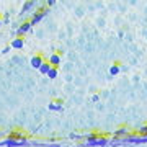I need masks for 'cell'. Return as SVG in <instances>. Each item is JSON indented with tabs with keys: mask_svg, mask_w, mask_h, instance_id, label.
Segmentation results:
<instances>
[{
	"mask_svg": "<svg viewBox=\"0 0 147 147\" xmlns=\"http://www.w3.org/2000/svg\"><path fill=\"white\" fill-rule=\"evenodd\" d=\"M42 64H44V62H42V59L39 57V56H36V57L31 59V65H33V67H41Z\"/></svg>",
	"mask_w": 147,
	"mask_h": 147,
	"instance_id": "cell-1",
	"label": "cell"
},
{
	"mask_svg": "<svg viewBox=\"0 0 147 147\" xmlns=\"http://www.w3.org/2000/svg\"><path fill=\"white\" fill-rule=\"evenodd\" d=\"M44 13H46V10H41L39 13H38V15H34V16H33V20H31V25H34V23H38V21L41 20L42 16H44Z\"/></svg>",
	"mask_w": 147,
	"mask_h": 147,
	"instance_id": "cell-2",
	"label": "cell"
},
{
	"mask_svg": "<svg viewBox=\"0 0 147 147\" xmlns=\"http://www.w3.org/2000/svg\"><path fill=\"white\" fill-rule=\"evenodd\" d=\"M30 28H31V23H25L23 26H20V30H18V34H23V33H26Z\"/></svg>",
	"mask_w": 147,
	"mask_h": 147,
	"instance_id": "cell-3",
	"label": "cell"
},
{
	"mask_svg": "<svg viewBox=\"0 0 147 147\" xmlns=\"http://www.w3.org/2000/svg\"><path fill=\"white\" fill-rule=\"evenodd\" d=\"M51 69H53V67H51L49 64H47V62H44V64L41 65V67H39V70H41L42 74H49V70H51Z\"/></svg>",
	"mask_w": 147,
	"mask_h": 147,
	"instance_id": "cell-4",
	"label": "cell"
},
{
	"mask_svg": "<svg viewBox=\"0 0 147 147\" xmlns=\"http://www.w3.org/2000/svg\"><path fill=\"white\" fill-rule=\"evenodd\" d=\"M119 70H121V67H119V64H115V65H113V67L110 69V72L113 74V75H116V74L119 72Z\"/></svg>",
	"mask_w": 147,
	"mask_h": 147,
	"instance_id": "cell-5",
	"label": "cell"
},
{
	"mask_svg": "<svg viewBox=\"0 0 147 147\" xmlns=\"http://www.w3.org/2000/svg\"><path fill=\"white\" fill-rule=\"evenodd\" d=\"M59 61H61V57L56 54V56H53V57H51V61H49V62L53 64V65H59Z\"/></svg>",
	"mask_w": 147,
	"mask_h": 147,
	"instance_id": "cell-6",
	"label": "cell"
},
{
	"mask_svg": "<svg viewBox=\"0 0 147 147\" xmlns=\"http://www.w3.org/2000/svg\"><path fill=\"white\" fill-rule=\"evenodd\" d=\"M47 75H49L51 79H54V77L57 75V69H56V67H53V69H51V70H49V74H47Z\"/></svg>",
	"mask_w": 147,
	"mask_h": 147,
	"instance_id": "cell-7",
	"label": "cell"
},
{
	"mask_svg": "<svg viewBox=\"0 0 147 147\" xmlns=\"http://www.w3.org/2000/svg\"><path fill=\"white\" fill-rule=\"evenodd\" d=\"M13 46H15V47H21V46H23V38H18V39L13 42Z\"/></svg>",
	"mask_w": 147,
	"mask_h": 147,
	"instance_id": "cell-8",
	"label": "cell"
},
{
	"mask_svg": "<svg viewBox=\"0 0 147 147\" xmlns=\"http://www.w3.org/2000/svg\"><path fill=\"white\" fill-rule=\"evenodd\" d=\"M59 103H61V101H54V103H51V105H49V108H51V110H57L59 106H61Z\"/></svg>",
	"mask_w": 147,
	"mask_h": 147,
	"instance_id": "cell-9",
	"label": "cell"
}]
</instances>
